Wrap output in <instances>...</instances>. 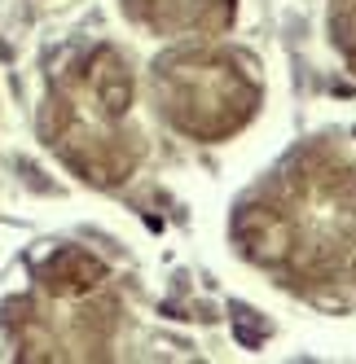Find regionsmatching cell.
Masks as SVG:
<instances>
[{"mask_svg":"<svg viewBox=\"0 0 356 364\" xmlns=\"http://www.w3.org/2000/svg\"><path fill=\"white\" fill-rule=\"evenodd\" d=\"M155 106L198 145L238 136L264 106L260 66L224 44H181L155 62Z\"/></svg>","mask_w":356,"mask_h":364,"instance_id":"277c9868","label":"cell"},{"mask_svg":"<svg viewBox=\"0 0 356 364\" xmlns=\"http://www.w3.org/2000/svg\"><path fill=\"white\" fill-rule=\"evenodd\" d=\"M119 325V285L84 246L48 250L5 303V338L18 360H110Z\"/></svg>","mask_w":356,"mask_h":364,"instance_id":"3957f363","label":"cell"},{"mask_svg":"<svg viewBox=\"0 0 356 364\" xmlns=\"http://www.w3.org/2000/svg\"><path fill=\"white\" fill-rule=\"evenodd\" d=\"M40 136L58 159L97 189L132 180L145 163L137 123V80L115 44L84 48L44 97Z\"/></svg>","mask_w":356,"mask_h":364,"instance_id":"7a4b0ae2","label":"cell"},{"mask_svg":"<svg viewBox=\"0 0 356 364\" xmlns=\"http://www.w3.org/2000/svg\"><path fill=\"white\" fill-rule=\"evenodd\" d=\"M330 40L356 75V0H330Z\"/></svg>","mask_w":356,"mask_h":364,"instance_id":"8992f818","label":"cell"},{"mask_svg":"<svg viewBox=\"0 0 356 364\" xmlns=\"http://www.w3.org/2000/svg\"><path fill=\"white\" fill-rule=\"evenodd\" d=\"M234 246L282 285H335L356 264V159L295 149L234 215Z\"/></svg>","mask_w":356,"mask_h":364,"instance_id":"6da1fadb","label":"cell"},{"mask_svg":"<svg viewBox=\"0 0 356 364\" xmlns=\"http://www.w3.org/2000/svg\"><path fill=\"white\" fill-rule=\"evenodd\" d=\"M123 14L155 36L207 40L234 27L238 0H123Z\"/></svg>","mask_w":356,"mask_h":364,"instance_id":"5b68a950","label":"cell"}]
</instances>
